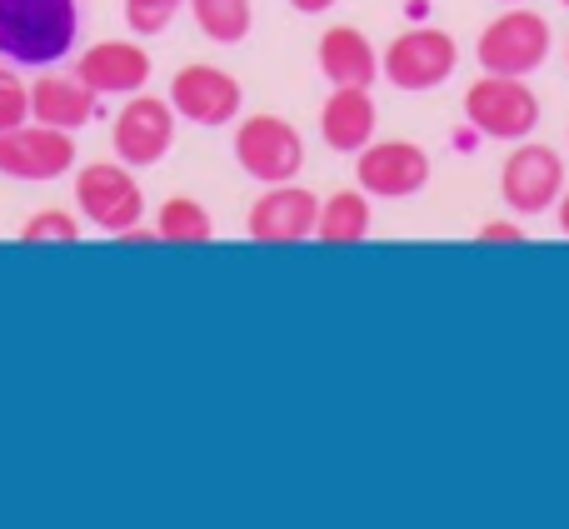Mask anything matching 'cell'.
I'll use <instances>...</instances> for the list:
<instances>
[{
  "mask_svg": "<svg viewBox=\"0 0 569 529\" xmlns=\"http://www.w3.org/2000/svg\"><path fill=\"white\" fill-rule=\"evenodd\" d=\"M76 30V0H0V60L10 66H56L70 56Z\"/></svg>",
  "mask_w": 569,
  "mask_h": 529,
  "instance_id": "6da1fadb",
  "label": "cell"
},
{
  "mask_svg": "<svg viewBox=\"0 0 569 529\" xmlns=\"http://www.w3.org/2000/svg\"><path fill=\"white\" fill-rule=\"evenodd\" d=\"M76 216L106 236H126L146 220V190L126 160H90L76 170Z\"/></svg>",
  "mask_w": 569,
  "mask_h": 529,
  "instance_id": "7a4b0ae2",
  "label": "cell"
},
{
  "mask_svg": "<svg viewBox=\"0 0 569 529\" xmlns=\"http://www.w3.org/2000/svg\"><path fill=\"white\" fill-rule=\"evenodd\" d=\"M465 120L480 130L485 140H530L540 126V96L525 86V76H490L485 70L470 90H465Z\"/></svg>",
  "mask_w": 569,
  "mask_h": 529,
  "instance_id": "3957f363",
  "label": "cell"
},
{
  "mask_svg": "<svg viewBox=\"0 0 569 529\" xmlns=\"http://www.w3.org/2000/svg\"><path fill=\"white\" fill-rule=\"evenodd\" d=\"M550 20L540 10L510 6L480 30L475 56H480V70H490V76H535L550 60Z\"/></svg>",
  "mask_w": 569,
  "mask_h": 529,
  "instance_id": "277c9868",
  "label": "cell"
},
{
  "mask_svg": "<svg viewBox=\"0 0 569 529\" xmlns=\"http://www.w3.org/2000/svg\"><path fill=\"white\" fill-rule=\"evenodd\" d=\"M460 66V46H455L450 30H435V26H415L400 30V36L385 46L380 70L395 90H410V96H425V90L445 86Z\"/></svg>",
  "mask_w": 569,
  "mask_h": 529,
  "instance_id": "5b68a950",
  "label": "cell"
},
{
  "mask_svg": "<svg viewBox=\"0 0 569 529\" xmlns=\"http://www.w3.org/2000/svg\"><path fill=\"white\" fill-rule=\"evenodd\" d=\"M565 196V160L555 146H540V140H515V150L505 156L500 170V200L515 210V216H545L555 210V200Z\"/></svg>",
  "mask_w": 569,
  "mask_h": 529,
  "instance_id": "8992f818",
  "label": "cell"
},
{
  "mask_svg": "<svg viewBox=\"0 0 569 529\" xmlns=\"http://www.w3.org/2000/svg\"><path fill=\"white\" fill-rule=\"evenodd\" d=\"M176 130H180L176 106L136 90V96L120 106V116L110 120V150H116V160H126V166H160V160L176 150Z\"/></svg>",
  "mask_w": 569,
  "mask_h": 529,
  "instance_id": "52a82bcc",
  "label": "cell"
},
{
  "mask_svg": "<svg viewBox=\"0 0 569 529\" xmlns=\"http://www.w3.org/2000/svg\"><path fill=\"white\" fill-rule=\"evenodd\" d=\"M236 160L260 186H284L305 170V140L290 120L280 116H250L236 126Z\"/></svg>",
  "mask_w": 569,
  "mask_h": 529,
  "instance_id": "ba28073f",
  "label": "cell"
},
{
  "mask_svg": "<svg viewBox=\"0 0 569 529\" xmlns=\"http://www.w3.org/2000/svg\"><path fill=\"white\" fill-rule=\"evenodd\" d=\"M170 106H176V116L190 120V126L216 130V126L240 120L246 90H240V80L230 76V70L196 60V66H180L176 70V80H170Z\"/></svg>",
  "mask_w": 569,
  "mask_h": 529,
  "instance_id": "9c48e42d",
  "label": "cell"
},
{
  "mask_svg": "<svg viewBox=\"0 0 569 529\" xmlns=\"http://www.w3.org/2000/svg\"><path fill=\"white\" fill-rule=\"evenodd\" d=\"M355 186L380 200H410L430 186V156L415 140H370L355 160Z\"/></svg>",
  "mask_w": 569,
  "mask_h": 529,
  "instance_id": "30bf717a",
  "label": "cell"
},
{
  "mask_svg": "<svg viewBox=\"0 0 569 529\" xmlns=\"http://www.w3.org/2000/svg\"><path fill=\"white\" fill-rule=\"evenodd\" d=\"M76 136L56 126L0 130V176L10 180H60L76 170Z\"/></svg>",
  "mask_w": 569,
  "mask_h": 529,
  "instance_id": "8fae6325",
  "label": "cell"
},
{
  "mask_svg": "<svg viewBox=\"0 0 569 529\" xmlns=\"http://www.w3.org/2000/svg\"><path fill=\"white\" fill-rule=\"evenodd\" d=\"M315 220H320V196L284 180V186H266V196L250 206L246 230L256 246H305L315 236Z\"/></svg>",
  "mask_w": 569,
  "mask_h": 529,
  "instance_id": "7c38bea8",
  "label": "cell"
},
{
  "mask_svg": "<svg viewBox=\"0 0 569 529\" xmlns=\"http://www.w3.org/2000/svg\"><path fill=\"white\" fill-rule=\"evenodd\" d=\"M76 76L96 96H136L150 80V50L136 46V40H96L76 60Z\"/></svg>",
  "mask_w": 569,
  "mask_h": 529,
  "instance_id": "4fadbf2b",
  "label": "cell"
},
{
  "mask_svg": "<svg viewBox=\"0 0 569 529\" xmlns=\"http://www.w3.org/2000/svg\"><path fill=\"white\" fill-rule=\"evenodd\" d=\"M375 126H380V110L365 86H335L320 106V140L340 156H360L375 140Z\"/></svg>",
  "mask_w": 569,
  "mask_h": 529,
  "instance_id": "5bb4252c",
  "label": "cell"
},
{
  "mask_svg": "<svg viewBox=\"0 0 569 529\" xmlns=\"http://www.w3.org/2000/svg\"><path fill=\"white\" fill-rule=\"evenodd\" d=\"M96 100L100 96L76 76V70H70V76L46 70L40 80H30V120H36V126H56V130H70V136H76L80 126L96 120Z\"/></svg>",
  "mask_w": 569,
  "mask_h": 529,
  "instance_id": "9a60e30c",
  "label": "cell"
},
{
  "mask_svg": "<svg viewBox=\"0 0 569 529\" xmlns=\"http://www.w3.org/2000/svg\"><path fill=\"white\" fill-rule=\"evenodd\" d=\"M315 60H320L325 80L330 86H365L370 90L380 80V56H375L370 36L360 26H330L315 46Z\"/></svg>",
  "mask_w": 569,
  "mask_h": 529,
  "instance_id": "2e32d148",
  "label": "cell"
},
{
  "mask_svg": "<svg viewBox=\"0 0 569 529\" xmlns=\"http://www.w3.org/2000/svg\"><path fill=\"white\" fill-rule=\"evenodd\" d=\"M375 226V210L365 200V190H335L320 206V220H315V240L320 246H360Z\"/></svg>",
  "mask_w": 569,
  "mask_h": 529,
  "instance_id": "e0dca14e",
  "label": "cell"
},
{
  "mask_svg": "<svg viewBox=\"0 0 569 529\" xmlns=\"http://www.w3.org/2000/svg\"><path fill=\"white\" fill-rule=\"evenodd\" d=\"M156 236L166 240V246H210V240H216V220H210V210L200 206V200L170 196L156 216Z\"/></svg>",
  "mask_w": 569,
  "mask_h": 529,
  "instance_id": "ac0fdd59",
  "label": "cell"
},
{
  "mask_svg": "<svg viewBox=\"0 0 569 529\" xmlns=\"http://www.w3.org/2000/svg\"><path fill=\"white\" fill-rule=\"evenodd\" d=\"M190 16H196L200 36L216 40V46H240L256 26V6L250 0H186Z\"/></svg>",
  "mask_w": 569,
  "mask_h": 529,
  "instance_id": "d6986e66",
  "label": "cell"
},
{
  "mask_svg": "<svg viewBox=\"0 0 569 529\" xmlns=\"http://www.w3.org/2000/svg\"><path fill=\"white\" fill-rule=\"evenodd\" d=\"M80 240V216L70 210H36L20 226V246H76Z\"/></svg>",
  "mask_w": 569,
  "mask_h": 529,
  "instance_id": "ffe728a7",
  "label": "cell"
},
{
  "mask_svg": "<svg viewBox=\"0 0 569 529\" xmlns=\"http://www.w3.org/2000/svg\"><path fill=\"white\" fill-rule=\"evenodd\" d=\"M180 10H186V0H126V26L136 36H160L176 26Z\"/></svg>",
  "mask_w": 569,
  "mask_h": 529,
  "instance_id": "44dd1931",
  "label": "cell"
},
{
  "mask_svg": "<svg viewBox=\"0 0 569 529\" xmlns=\"http://www.w3.org/2000/svg\"><path fill=\"white\" fill-rule=\"evenodd\" d=\"M30 120V86L0 60V130H16Z\"/></svg>",
  "mask_w": 569,
  "mask_h": 529,
  "instance_id": "7402d4cb",
  "label": "cell"
},
{
  "mask_svg": "<svg viewBox=\"0 0 569 529\" xmlns=\"http://www.w3.org/2000/svg\"><path fill=\"white\" fill-rule=\"evenodd\" d=\"M475 240H480V246H520V240H530V236H525V226H515V220H485V226L475 230Z\"/></svg>",
  "mask_w": 569,
  "mask_h": 529,
  "instance_id": "603a6c76",
  "label": "cell"
},
{
  "mask_svg": "<svg viewBox=\"0 0 569 529\" xmlns=\"http://www.w3.org/2000/svg\"><path fill=\"white\" fill-rule=\"evenodd\" d=\"M295 10H300V16H325V10L335 6V0H290Z\"/></svg>",
  "mask_w": 569,
  "mask_h": 529,
  "instance_id": "cb8c5ba5",
  "label": "cell"
},
{
  "mask_svg": "<svg viewBox=\"0 0 569 529\" xmlns=\"http://www.w3.org/2000/svg\"><path fill=\"white\" fill-rule=\"evenodd\" d=\"M555 220H560V236L569 240V190H565L560 200H555Z\"/></svg>",
  "mask_w": 569,
  "mask_h": 529,
  "instance_id": "d4e9b609",
  "label": "cell"
},
{
  "mask_svg": "<svg viewBox=\"0 0 569 529\" xmlns=\"http://www.w3.org/2000/svg\"><path fill=\"white\" fill-rule=\"evenodd\" d=\"M500 6H525V0H500Z\"/></svg>",
  "mask_w": 569,
  "mask_h": 529,
  "instance_id": "484cf974",
  "label": "cell"
},
{
  "mask_svg": "<svg viewBox=\"0 0 569 529\" xmlns=\"http://www.w3.org/2000/svg\"><path fill=\"white\" fill-rule=\"evenodd\" d=\"M565 60H569V46H565Z\"/></svg>",
  "mask_w": 569,
  "mask_h": 529,
  "instance_id": "4316f807",
  "label": "cell"
},
{
  "mask_svg": "<svg viewBox=\"0 0 569 529\" xmlns=\"http://www.w3.org/2000/svg\"><path fill=\"white\" fill-rule=\"evenodd\" d=\"M565 6H569V0H565Z\"/></svg>",
  "mask_w": 569,
  "mask_h": 529,
  "instance_id": "83f0119b",
  "label": "cell"
}]
</instances>
